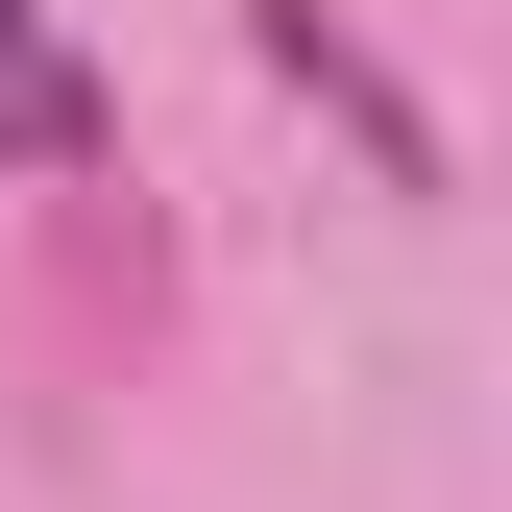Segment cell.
I'll return each instance as SVG.
<instances>
[{
  "mask_svg": "<svg viewBox=\"0 0 512 512\" xmlns=\"http://www.w3.org/2000/svg\"><path fill=\"white\" fill-rule=\"evenodd\" d=\"M122 147V98H98V49L49 25V0H0V171H98Z\"/></svg>",
  "mask_w": 512,
  "mask_h": 512,
  "instance_id": "obj_1",
  "label": "cell"
}]
</instances>
